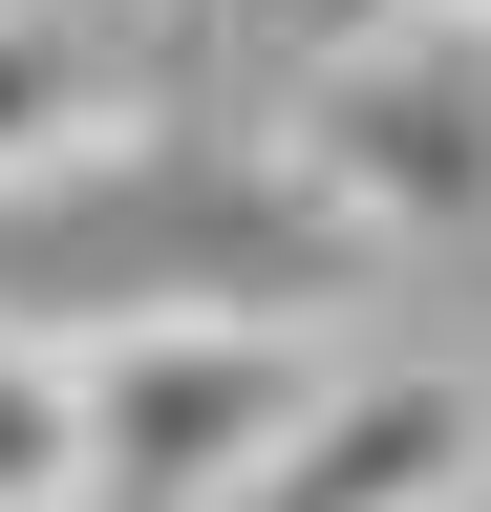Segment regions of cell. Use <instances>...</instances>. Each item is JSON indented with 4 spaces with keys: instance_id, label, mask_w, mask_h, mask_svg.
I'll return each instance as SVG.
<instances>
[{
    "instance_id": "cell-4",
    "label": "cell",
    "mask_w": 491,
    "mask_h": 512,
    "mask_svg": "<svg viewBox=\"0 0 491 512\" xmlns=\"http://www.w3.org/2000/svg\"><path fill=\"white\" fill-rule=\"evenodd\" d=\"M107 150H150V64L86 0H0V192H65Z\"/></svg>"
},
{
    "instance_id": "cell-1",
    "label": "cell",
    "mask_w": 491,
    "mask_h": 512,
    "mask_svg": "<svg viewBox=\"0 0 491 512\" xmlns=\"http://www.w3.org/2000/svg\"><path fill=\"white\" fill-rule=\"evenodd\" d=\"M257 150L299 171V214L342 256L363 235H470L491 214V43L470 22H363V43H299V86Z\"/></svg>"
},
{
    "instance_id": "cell-5",
    "label": "cell",
    "mask_w": 491,
    "mask_h": 512,
    "mask_svg": "<svg viewBox=\"0 0 491 512\" xmlns=\"http://www.w3.org/2000/svg\"><path fill=\"white\" fill-rule=\"evenodd\" d=\"M0 512H86V384L22 320H0Z\"/></svg>"
},
{
    "instance_id": "cell-2",
    "label": "cell",
    "mask_w": 491,
    "mask_h": 512,
    "mask_svg": "<svg viewBox=\"0 0 491 512\" xmlns=\"http://www.w3.org/2000/svg\"><path fill=\"white\" fill-rule=\"evenodd\" d=\"M86 384V491L107 512H235L321 406V320H129V342H65Z\"/></svg>"
},
{
    "instance_id": "cell-6",
    "label": "cell",
    "mask_w": 491,
    "mask_h": 512,
    "mask_svg": "<svg viewBox=\"0 0 491 512\" xmlns=\"http://www.w3.org/2000/svg\"><path fill=\"white\" fill-rule=\"evenodd\" d=\"M385 22H470V43H491V0H385Z\"/></svg>"
},
{
    "instance_id": "cell-7",
    "label": "cell",
    "mask_w": 491,
    "mask_h": 512,
    "mask_svg": "<svg viewBox=\"0 0 491 512\" xmlns=\"http://www.w3.org/2000/svg\"><path fill=\"white\" fill-rule=\"evenodd\" d=\"M470 512H491V491H470Z\"/></svg>"
},
{
    "instance_id": "cell-3",
    "label": "cell",
    "mask_w": 491,
    "mask_h": 512,
    "mask_svg": "<svg viewBox=\"0 0 491 512\" xmlns=\"http://www.w3.org/2000/svg\"><path fill=\"white\" fill-rule=\"evenodd\" d=\"M470 491H491V384L470 363H342L235 512H470Z\"/></svg>"
}]
</instances>
